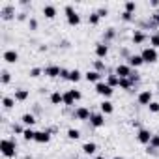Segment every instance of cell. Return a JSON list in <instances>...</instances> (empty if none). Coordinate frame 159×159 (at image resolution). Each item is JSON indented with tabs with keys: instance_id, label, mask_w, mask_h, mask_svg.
<instances>
[{
	"instance_id": "cell-46",
	"label": "cell",
	"mask_w": 159,
	"mask_h": 159,
	"mask_svg": "<svg viewBox=\"0 0 159 159\" xmlns=\"http://www.w3.org/2000/svg\"><path fill=\"white\" fill-rule=\"evenodd\" d=\"M152 19H153V23H155V25H159V11H155V13L152 15Z\"/></svg>"
},
{
	"instance_id": "cell-5",
	"label": "cell",
	"mask_w": 159,
	"mask_h": 159,
	"mask_svg": "<svg viewBox=\"0 0 159 159\" xmlns=\"http://www.w3.org/2000/svg\"><path fill=\"white\" fill-rule=\"evenodd\" d=\"M90 125L92 127H103L105 125V114L103 112H92V116H90Z\"/></svg>"
},
{
	"instance_id": "cell-20",
	"label": "cell",
	"mask_w": 159,
	"mask_h": 159,
	"mask_svg": "<svg viewBox=\"0 0 159 159\" xmlns=\"http://www.w3.org/2000/svg\"><path fill=\"white\" fill-rule=\"evenodd\" d=\"M43 15H45L47 19H54V17H56V8H54V6H45V8H43Z\"/></svg>"
},
{
	"instance_id": "cell-35",
	"label": "cell",
	"mask_w": 159,
	"mask_h": 159,
	"mask_svg": "<svg viewBox=\"0 0 159 159\" xmlns=\"http://www.w3.org/2000/svg\"><path fill=\"white\" fill-rule=\"evenodd\" d=\"M150 146H152L153 150H159V135H153V137H152V140H150Z\"/></svg>"
},
{
	"instance_id": "cell-27",
	"label": "cell",
	"mask_w": 159,
	"mask_h": 159,
	"mask_svg": "<svg viewBox=\"0 0 159 159\" xmlns=\"http://www.w3.org/2000/svg\"><path fill=\"white\" fill-rule=\"evenodd\" d=\"M0 15H2L4 19H10V17L13 15V8H11V6H6V8H2V10H0Z\"/></svg>"
},
{
	"instance_id": "cell-3",
	"label": "cell",
	"mask_w": 159,
	"mask_h": 159,
	"mask_svg": "<svg viewBox=\"0 0 159 159\" xmlns=\"http://www.w3.org/2000/svg\"><path fill=\"white\" fill-rule=\"evenodd\" d=\"M64 11H66V17H67V25L77 26L79 23H81V17H79V13H77L71 6H66V8H64Z\"/></svg>"
},
{
	"instance_id": "cell-50",
	"label": "cell",
	"mask_w": 159,
	"mask_h": 159,
	"mask_svg": "<svg viewBox=\"0 0 159 159\" xmlns=\"http://www.w3.org/2000/svg\"><path fill=\"white\" fill-rule=\"evenodd\" d=\"M71 159H77V157H71Z\"/></svg>"
},
{
	"instance_id": "cell-10",
	"label": "cell",
	"mask_w": 159,
	"mask_h": 159,
	"mask_svg": "<svg viewBox=\"0 0 159 159\" xmlns=\"http://www.w3.org/2000/svg\"><path fill=\"white\" fill-rule=\"evenodd\" d=\"M60 73H62V67H60V66H47V67L43 69V75H47V77H51V79L60 77Z\"/></svg>"
},
{
	"instance_id": "cell-44",
	"label": "cell",
	"mask_w": 159,
	"mask_h": 159,
	"mask_svg": "<svg viewBox=\"0 0 159 159\" xmlns=\"http://www.w3.org/2000/svg\"><path fill=\"white\" fill-rule=\"evenodd\" d=\"M28 25H30V28H32V30H36V28H38V21H36V19H30V21H28Z\"/></svg>"
},
{
	"instance_id": "cell-13",
	"label": "cell",
	"mask_w": 159,
	"mask_h": 159,
	"mask_svg": "<svg viewBox=\"0 0 159 159\" xmlns=\"http://www.w3.org/2000/svg\"><path fill=\"white\" fill-rule=\"evenodd\" d=\"M84 79H86V81L88 83H101V73L99 71H86L84 73Z\"/></svg>"
},
{
	"instance_id": "cell-34",
	"label": "cell",
	"mask_w": 159,
	"mask_h": 159,
	"mask_svg": "<svg viewBox=\"0 0 159 159\" xmlns=\"http://www.w3.org/2000/svg\"><path fill=\"white\" fill-rule=\"evenodd\" d=\"M41 73H43V69H41V67H32V69H30V73H28V75H30V77H32V79H36V77H39V75H41Z\"/></svg>"
},
{
	"instance_id": "cell-6",
	"label": "cell",
	"mask_w": 159,
	"mask_h": 159,
	"mask_svg": "<svg viewBox=\"0 0 159 159\" xmlns=\"http://www.w3.org/2000/svg\"><path fill=\"white\" fill-rule=\"evenodd\" d=\"M73 116H75L77 120H81V122H86V120H90L92 112H90V109H86V107H77Z\"/></svg>"
},
{
	"instance_id": "cell-15",
	"label": "cell",
	"mask_w": 159,
	"mask_h": 159,
	"mask_svg": "<svg viewBox=\"0 0 159 159\" xmlns=\"http://www.w3.org/2000/svg\"><path fill=\"white\" fill-rule=\"evenodd\" d=\"M49 140H51V133H49V131H38V133H36V142L47 144Z\"/></svg>"
},
{
	"instance_id": "cell-1",
	"label": "cell",
	"mask_w": 159,
	"mask_h": 159,
	"mask_svg": "<svg viewBox=\"0 0 159 159\" xmlns=\"http://www.w3.org/2000/svg\"><path fill=\"white\" fill-rule=\"evenodd\" d=\"M15 148H17V144L11 139H4L0 142V152H2L4 157H15Z\"/></svg>"
},
{
	"instance_id": "cell-16",
	"label": "cell",
	"mask_w": 159,
	"mask_h": 159,
	"mask_svg": "<svg viewBox=\"0 0 159 159\" xmlns=\"http://www.w3.org/2000/svg\"><path fill=\"white\" fill-rule=\"evenodd\" d=\"M99 109H101V112H103V114H112V112H114V105H112L109 99H105V101L99 105Z\"/></svg>"
},
{
	"instance_id": "cell-17",
	"label": "cell",
	"mask_w": 159,
	"mask_h": 159,
	"mask_svg": "<svg viewBox=\"0 0 159 159\" xmlns=\"http://www.w3.org/2000/svg\"><path fill=\"white\" fill-rule=\"evenodd\" d=\"M21 122L26 125V127H32L38 120H36V116L34 114H30V112H26V114H23V118H21Z\"/></svg>"
},
{
	"instance_id": "cell-40",
	"label": "cell",
	"mask_w": 159,
	"mask_h": 159,
	"mask_svg": "<svg viewBox=\"0 0 159 159\" xmlns=\"http://www.w3.org/2000/svg\"><path fill=\"white\" fill-rule=\"evenodd\" d=\"M103 69H105V66H103V62H99V60H96V71H99V73H101Z\"/></svg>"
},
{
	"instance_id": "cell-41",
	"label": "cell",
	"mask_w": 159,
	"mask_h": 159,
	"mask_svg": "<svg viewBox=\"0 0 159 159\" xmlns=\"http://www.w3.org/2000/svg\"><path fill=\"white\" fill-rule=\"evenodd\" d=\"M107 13H109V10H107V8H101V10H98V15H99V17H107Z\"/></svg>"
},
{
	"instance_id": "cell-11",
	"label": "cell",
	"mask_w": 159,
	"mask_h": 159,
	"mask_svg": "<svg viewBox=\"0 0 159 159\" xmlns=\"http://www.w3.org/2000/svg\"><path fill=\"white\" fill-rule=\"evenodd\" d=\"M2 58H4V60H6L8 64H15V62L19 60V52H17V51H11V49H10V51H4Z\"/></svg>"
},
{
	"instance_id": "cell-4",
	"label": "cell",
	"mask_w": 159,
	"mask_h": 159,
	"mask_svg": "<svg viewBox=\"0 0 159 159\" xmlns=\"http://www.w3.org/2000/svg\"><path fill=\"white\" fill-rule=\"evenodd\" d=\"M96 92H98L99 96H103V98H111V96L114 94V88L101 81V83H98V84H96Z\"/></svg>"
},
{
	"instance_id": "cell-33",
	"label": "cell",
	"mask_w": 159,
	"mask_h": 159,
	"mask_svg": "<svg viewBox=\"0 0 159 159\" xmlns=\"http://www.w3.org/2000/svg\"><path fill=\"white\" fill-rule=\"evenodd\" d=\"M124 8H125V11H127V13H131V15H133V11L137 10V4H135V2H125V6H124Z\"/></svg>"
},
{
	"instance_id": "cell-37",
	"label": "cell",
	"mask_w": 159,
	"mask_h": 159,
	"mask_svg": "<svg viewBox=\"0 0 159 159\" xmlns=\"http://www.w3.org/2000/svg\"><path fill=\"white\" fill-rule=\"evenodd\" d=\"M148 109H150V112H159V103H157V101H152V103L148 105Z\"/></svg>"
},
{
	"instance_id": "cell-45",
	"label": "cell",
	"mask_w": 159,
	"mask_h": 159,
	"mask_svg": "<svg viewBox=\"0 0 159 159\" xmlns=\"http://www.w3.org/2000/svg\"><path fill=\"white\" fill-rule=\"evenodd\" d=\"M13 131H15V133H21V135L25 133V129H23L21 125H13Z\"/></svg>"
},
{
	"instance_id": "cell-38",
	"label": "cell",
	"mask_w": 159,
	"mask_h": 159,
	"mask_svg": "<svg viewBox=\"0 0 159 159\" xmlns=\"http://www.w3.org/2000/svg\"><path fill=\"white\" fill-rule=\"evenodd\" d=\"M71 94H73V98H75V101H79V99H81L83 98V94L81 92H79V90H69Z\"/></svg>"
},
{
	"instance_id": "cell-23",
	"label": "cell",
	"mask_w": 159,
	"mask_h": 159,
	"mask_svg": "<svg viewBox=\"0 0 159 159\" xmlns=\"http://www.w3.org/2000/svg\"><path fill=\"white\" fill-rule=\"evenodd\" d=\"M64 105H66V107H73V105H75V98H73V94H71L69 90L64 94Z\"/></svg>"
},
{
	"instance_id": "cell-9",
	"label": "cell",
	"mask_w": 159,
	"mask_h": 159,
	"mask_svg": "<svg viewBox=\"0 0 159 159\" xmlns=\"http://www.w3.org/2000/svg\"><path fill=\"white\" fill-rule=\"evenodd\" d=\"M152 137H153V135H152L148 129H139V133H137V140H139L140 144H150Z\"/></svg>"
},
{
	"instance_id": "cell-48",
	"label": "cell",
	"mask_w": 159,
	"mask_h": 159,
	"mask_svg": "<svg viewBox=\"0 0 159 159\" xmlns=\"http://www.w3.org/2000/svg\"><path fill=\"white\" fill-rule=\"evenodd\" d=\"M92 159H105L103 155H96V157H92Z\"/></svg>"
},
{
	"instance_id": "cell-2",
	"label": "cell",
	"mask_w": 159,
	"mask_h": 159,
	"mask_svg": "<svg viewBox=\"0 0 159 159\" xmlns=\"http://www.w3.org/2000/svg\"><path fill=\"white\" fill-rule=\"evenodd\" d=\"M140 56H142L144 64H155L157 58H159V56H157V49H153V47H146V49H142Z\"/></svg>"
},
{
	"instance_id": "cell-8",
	"label": "cell",
	"mask_w": 159,
	"mask_h": 159,
	"mask_svg": "<svg viewBox=\"0 0 159 159\" xmlns=\"http://www.w3.org/2000/svg\"><path fill=\"white\" fill-rule=\"evenodd\" d=\"M137 101H139L140 105H150V103L153 101V94H152V90H144V92H140L139 98H137Z\"/></svg>"
},
{
	"instance_id": "cell-32",
	"label": "cell",
	"mask_w": 159,
	"mask_h": 159,
	"mask_svg": "<svg viewBox=\"0 0 159 159\" xmlns=\"http://www.w3.org/2000/svg\"><path fill=\"white\" fill-rule=\"evenodd\" d=\"M99 19H101V17L98 15V11H94V13H90V17H88V21H90V25H94V26H96V25L99 23Z\"/></svg>"
},
{
	"instance_id": "cell-43",
	"label": "cell",
	"mask_w": 159,
	"mask_h": 159,
	"mask_svg": "<svg viewBox=\"0 0 159 159\" xmlns=\"http://www.w3.org/2000/svg\"><path fill=\"white\" fill-rule=\"evenodd\" d=\"M69 73H71V71H67V69H62L60 77H62V79H67V81H69Z\"/></svg>"
},
{
	"instance_id": "cell-14",
	"label": "cell",
	"mask_w": 159,
	"mask_h": 159,
	"mask_svg": "<svg viewBox=\"0 0 159 159\" xmlns=\"http://www.w3.org/2000/svg\"><path fill=\"white\" fill-rule=\"evenodd\" d=\"M109 54V45L107 43H98L96 45V56L98 58H105Z\"/></svg>"
},
{
	"instance_id": "cell-18",
	"label": "cell",
	"mask_w": 159,
	"mask_h": 159,
	"mask_svg": "<svg viewBox=\"0 0 159 159\" xmlns=\"http://www.w3.org/2000/svg\"><path fill=\"white\" fill-rule=\"evenodd\" d=\"M83 152H84L86 155H94V153L98 152L96 142H84V144H83Z\"/></svg>"
},
{
	"instance_id": "cell-19",
	"label": "cell",
	"mask_w": 159,
	"mask_h": 159,
	"mask_svg": "<svg viewBox=\"0 0 159 159\" xmlns=\"http://www.w3.org/2000/svg\"><path fill=\"white\" fill-rule=\"evenodd\" d=\"M49 99L52 105H64V94H60V92H52Z\"/></svg>"
},
{
	"instance_id": "cell-30",
	"label": "cell",
	"mask_w": 159,
	"mask_h": 159,
	"mask_svg": "<svg viewBox=\"0 0 159 159\" xmlns=\"http://www.w3.org/2000/svg\"><path fill=\"white\" fill-rule=\"evenodd\" d=\"M131 86H133V81H131V79H120V88L129 90Z\"/></svg>"
},
{
	"instance_id": "cell-7",
	"label": "cell",
	"mask_w": 159,
	"mask_h": 159,
	"mask_svg": "<svg viewBox=\"0 0 159 159\" xmlns=\"http://www.w3.org/2000/svg\"><path fill=\"white\" fill-rule=\"evenodd\" d=\"M116 75H118L120 79H129V77L133 75V71H131V67H129L127 64H120V66L116 67Z\"/></svg>"
},
{
	"instance_id": "cell-47",
	"label": "cell",
	"mask_w": 159,
	"mask_h": 159,
	"mask_svg": "<svg viewBox=\"0 0 159 159\" xmlns=\"http://www.w3.org/2000/svg\"><path fill=\"white\" fill-rule=\"evenodd\" d=\"M150 4H152V8H157V6H159V0H152Z\"/></svg>"
},
{
	"instance_id": "cell-49",
	"label": "cell",
	"mask_w": 159,
	"mask_h": 159,
	"mask_svg": "<svg viewBox=\"0 0 159 159\" xmlns=\"http://www.w3.org/2000/svg\"><path fill=\"white\" fill-rule=\"evenodd\" d=\"M114 159H124V157H118V155H116V157H114Z\"/></svg>"
},
{
	"instance_id": "cell-42",
	"label": "cell",
	"mask_w": 159,
	"mask_h": 159,
	"mask_svg": "<svg viewBox=\"0 0 159 159\" xmlns=\"http://www.w3.org/2000/svg\"><path fill=\"white\" fill-rule=\"evenodd\" d=\"M122 19H124V21H133V15L127 13V11H124V13H122Z\"/></svg>"
},
{
	"instance_id": "cell-24",
	"label": "cell",
	"mask_w": 159,
	"mask_h": 159,
	"mask_svg": "<svg viewBox=\"0 0 159 159\" xmlns=\"http://www.w3.org/2000/svg\"><path fill=\"white\" fill-rule=\"evenodd\" d=\"M36 133H38V131H34L32 127H26L25 133H23V139H25V140H36Z\"/></svg>"
},
{
	"instance_id": "cell-28",
	"label": "cell",
	"mask_w": 159,
	"mask_h": 159,
	"mask_svg": "<svg viewBox=\"0 0 159 159\" xmlns=\"http://www.w3.org/2000/svg\"><path fill=\"white\" fill-rule=\"evenodd\" d=\"M2 105H4V109H11L13 105H15V98H2Z\"/></svg>"
},
{
	"instance_id": "cell-29",
	"label": "cell",
	"mask_w": 159,
	"mask_h": 159,
	"mask_svg": "<svg viewBox=\"0 0 159 159\" xmlns=\"http://www.w3.org/2000/svg\"><path fill=\"white\" fill-rule=\"evenodd\" d=\"M79 137H81V131H79V129H67V139H71V140H77Z\"/></svg>"
},
{
	"instance_id": "cell-39",
	"label": "cell",
	"mask_w": 159,
	"mask_h": 159,
	"mask_svg": "<svg viewBox=\"0 0 159 159\" xmlns=\"http://www.w3.org/2000/svg\"><path fill=\"white\" fill-rule=\"evenodd\" d=\"M112 38H114V28H109L105 34V39H112Z\"/></svg>"
},
{
	"instance_id": "cell-22",
	"label": "cell",
	"mask_w": 159,
	"mask_h": 159,
	"mask_svg": "<svg viewBox=\"0 0 159 159\" xmlns=\"http://www.w3.org/2000/svg\"><path fill=\"white\" fill-rule=\"evenodd\" d=\"M28 96V90H15V101H26Z\"/></svg>"
},
{
	"instance_id": "cell-21",
	"label": "cell",
	"mask_w": 159,
	"mask_h": 159,
	"mask_svg": "<svg viewBox=\"0 0 159 159\" xmlns=\"http://www.w3.org/2000/svg\"><path fill=\"white\" fill-rule=\"evenodd\" d=\"M107 84L112 86V88H114V86H120V77H118L116 73H114V75H109V77H107Z\"/></svg>"
},
{
	"instance_id": "cell-25",
	"label": "cell",
	"mask_w": 159,
	"mask_h": 159,
	"mask_svg": "<svg viewBox=\"0 0 159 159\" xmlns=\"http://www.w3.org/2000/svg\"><path fill=\"white\" fill-rule=\"evenodd\" d=\"M144 39H146V36H144L140 30H135V34H133V43H135V45H140Z\"/></svg>"
},
{
	"instance_id": "cell-31",
	"label": "cell",
	"mask_w": 159,
	"mask_h": 159,
	"mask_svg": "<svg viewBox=\"0 0 159 159\" xmlns=\"http://www.w3.org/2000/svg\"><path fill=\"white\" fill-rule=\"evenodd\" d=\"M150 45H152L153 49H157V47H159V32H155V34H152V36H150Z\"/></svg>"
},
{
	"instance_id": "cell-26",
	"label": "cell",
	"mask_w": 159,
	"mask_h": 159,
	"mask_svg": "<svg viewBox=\"0 0 159 159\" xmlns=\"http://www.w3.org/2000/svg\"><path fill=\"white\" fill-rule=\"evenodd\" d=\"M81 79H83V73L79 71V69H73V71L69 73V81H71V83H79Z\"/></svg>"
},
{
	"instance_id": "cell-12",
	"label": "cell",
	"mask_w": 159,
	"mask_h": 159,
	"mask_svg": "<svg viewBox=\"0 0 159 159\" xmlns=\"http://www.w3.org/2000/svg\"><path fill=\"white\" fill-rule=\"evenodd\" d=\"M142 64H144V60H142L140 54H129V58H127V66L129 67H139Z\"/></svg>"
},
{
	"instance_id": "cell-36",
	"label": "cell",
	"mask_w": 159,
	"mask_h": 159,
	"mask_svg": "<svg viewBox=\"0 0 159 159\" xmlns=\"http://www.w3.org/2000/svg\"><path fill=\"white\" fill-rule=\"evenodd\" d=\"M10 79H11V75H10V71H2V84H8L10 83Z\"/></svg>"
}]
</instances>
